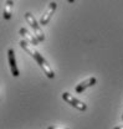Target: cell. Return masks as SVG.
Listing matches in <instances>:
<instances>
[{"instance_id":"7c38bea8","label":"cell","mask_w":123,"mask_h":129,"mask_svg":"<svg viewBox=\"0 0 123 129\" xmlns=\"http://www.w3.org/2000/svg\"><path fill=\"white\" fill-rule=\"evenodd\" d=\"M122 119H123V114H122Z\"/></svg>"},{"instance_id":"52a82bcc","label":"cell","mask_w":123,"mask_h":129,"mask_svg":"<svg viewBox=\"0 0 123 129\" xmlns=\"http://www.w3.org/2000/svg\"><path fill=\"white\" fill-rule=\"evenodd\" d=\"M96 77H90V78H87V80H85L83 82H81L80 84H77L76 88H75V91H76V93H82L85 89H87V88H90V87H92L96 84Z\"/></svg>"},{"instance_id":"8992f818","label":"cell","mask_w":123,"mask_h":129,"mask_svg":"<svg viewBox=\"0 0 123 129\" xmlns=\"http://www.w3.org/2000/svg\"><path fill=\"white\" fill-rule=\"evenodd\" d=\"M19 34L24 37L25 41H28V42H29L30 45H32V46H36V45H39V42H40V41L37 40V37H36L35 35H31L25 27H21V29L19 30Z\"/></svg>"},{"instance_id":"5b68a950","label":"cell","mask_w":123,"mask_h":129,"mask_svg":"<svg viewBox=\"0 0 123 129\" xmlns=\"http://www.w3.org/2000/svg\"><path fill=\"white\" fill-rule=\"evenodd\" d=\"M8 60H9V66H10V70H11V75L14 77H19V68L16 66V58H15V52L13 48H10L8 51Z\"/></svg>"},{"instance_id":"8fae6325","label":"cell","mask_w":123,"mask_h":129,"mask_svg":"<svg viewBox=\"0 0 123 129\" xmlns=\"http://www.w3.org/2000/svg\"><path fill=\"white\" fill-rule=\"evenodd\" d=\"M68 3H71V4H72V3H75V0H68Z\"/></svg>"},{"instance_id":"6da1fadb","label":"cell","mask_w":123,"mask_h":129,"mask_svg":"<svg viewBox=\"0 0 123 129\" xmlns=\"http://www.w3.org/2000/svg\"><path fill=\"white\" fill-rule=\"evenodd\" d=\"M20 46L24 48L28 53H30V56L37 62V64L40 66V68L44 71V73L47 76V78H55V72H54V70L50 67V64L47 63V61L44 58V56L35 48V46H32L30 45L28 41H25V40H21L20 41Z\"/></svg>"},{"instance_id":"7a4b0ae2","label":"cell","mask_w":123,"mask_h":129,"mask_svg":"<svg viewBox=\"0 0 123 129\" xmlns=\"http://www.w3.org/2000/svg\"><path fill=\"white\" fill-rule=\"evenodd\" d=\"M25 20L28 21V24L34 29V35L37 37V40H39V41H44V40H45L44 31L41 30L40 25L37 24V21H36V19L34 17V15H32L31 13H29V11L25 13Z\"/></svg>"},{"instance_id":"ba28073f","label":"cell","mask_w":123,"mask_h":129,"mask_svg":"<svg viewBox=\"0 0 123 129\" xmlns=\"http://www.w3.org/2000/svg\"><path fill=\"white\" fill-rule=\"evenodd\" d=\"M13 6H14V1L13 0H6L5 5H4V13L3 16L5 20H10L13 15Z\"/></svg>"},{"instance_id":"3957f363","label":"cell","mask_w":123,"mask_h":129,"mask_svg":"<svg viewBox=\"0 0 123 129\" xmlns=\"http://www.w3.org/2000/svg\"><path fill=\"white\" fill-rule=\"evenodd\" d=\"M62 99H63L65 102H67L70 106H72V107H75L76 109L81 111V112H85V111L87 109V106H86L83 102H81L80 99H77L76 97L70 94L68 92H63V93H62Z\"/></svg>"},{"instance_id":"9c48e42d","label":"cell","mask_w":123,"mask_h":129,"mask_svg":"<svg viewBox=\"0 0 123 129\" xmlns=\"http://www.w3.org/2000/svg\"><path fill=\"white\" fill-rule=\"evenodd\" d=\"M47 129H68V128H66V127H59V125H51V127H48Z\"/></svg>"},{"instance_id":"277c9868","label":"cell","mask_w":123,"mask_h":129,"mask_svg":"<svg viewBox=\"0 0 123 129\" xmlns=\"http://www.w3.org/2000/svg\"><path fill=\"white\" fill-rule=\"evenodd\" d=\"M56 8H57V4H56L55 1H51V3L48 4L47 9L44 11V14L40 17V25H47V24H48V21L51 20V17H52L55 10H56Z\"/></svg>"},{"instance_id":"30bf717a","label":"cell","mask_w":123,"mask_h":129,"mask_svg":"<svg viewBox=\"0 0 123 129\" xmlns=\"http://www.w3.org/2000/svg\"><path fill=\"white\" fill-rule=\"evenodd\" d=\"M113 129H123V124L122 125H118V127H114Z\"/></svg>"}]
</instances>
